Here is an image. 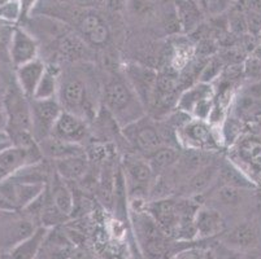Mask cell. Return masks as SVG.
Wrapping results in <instances>:
<instances>
[{
	"label": "cell",
	"mask_w": 261,
	"mask_h": 259,
	"mask_svg": "<svg viewBox=\"0 0 261 259\" xmlns=\"http://www.w3.org/2000/svg\"><path fill=\"white\" fill-rule=\"evenodd\" d=\"M247 94L250 95V96H252L253 99H256L260 101L261 100V79L253 82L252 84L250 85V89H248Z\"/></svg>",
	"instance_id": "38"
},
{
	"label": "cell",
	"mask_w": 261,
	"mask_h": 259,
	"mask_svg": "<svg viewBox=\"0 0 261 259\" xmlns=\"http://www.w3.org/2000/svg\"><path fill=\"white\" fill-rule=\"evenodd\" d=\"M104 106L121 128L147 116V110L132 85L123 78H109L101 92Z\"/></svg>",
	"instance_id": "1"
},
{
	"label": "cell",
	"mask_w": 261,
	"mask_h": 259,
	"mask_svg": "<svg viewBox=\"0 0 261 259\" xmlns=\"http://www.w3.org/2000/svg\"><path fill=\"white\" fill-rule=\"evenodd\" d=\"M237 160L255 174L261 175V139L257 136H242L236 142Z\"/></svg>",
	"instance_id": "19"
},
{
	"label": "cell",
	"mask_w": 261,
	"mask_h": 259,
	"mask_svg": "<svg viewBox=\"0 0 261 259\" xmlns=\"http://www.w3.org/2000/svg\"><path fill=\"white\" fill-rule=\"evenodd\" d=\"M21 12H22V6L20 0H9L7 3L0 4V18L4 20H17Z\"/></svg>",
	"instance_id": "35"
},
{
	"label": "cell",
	"mask_w": 261,
	"mask_h": 259,
	"mask_svg": "<svg viewBox=\"0 0 261 259\" xmlns=\"http://www.w3.org/2000/svg\"><path fill=\"white\" fill-rule=\"evenodd\" d=\"M203 259H215V256H213L212 251L207 250V251H205V254H204V258Z\"/></svg>",
	"instance_id": "45"
},
{
	"label": "cell",
	"mask_w": 261,
	"mask_h": 259,
	"mask_svg": "<svg viewBox=\"0 0 261 259\" xmlns=\"http://www.w3.org/2000/svg\"><path fill=\"white\" fill-rule=\"evenodd\" d=\"M248 8L253 14L261 17V0H248Z\"/></svg>",
	"instance_id": "40"
},
{
	"label": "cell",
	"mask_w": 261,
	"mask_h": 259,
	"mask_svg": "<svg viewBox=\"0 0 261 259\" xmlns=\"http://www.w3.org/2000/svg\"><path fill=\"white\" fill-rule=\"evenodd\" d=\"M217 179L221 182V185H231L244 191H252L257 188L252 178L231 160L220 161V171H218Z\"/></svg>",
	"instance_id": "20"
},
{
	"label": "cell",
	"mask_w": 261,
	"mask_h": 259,
	"mask_svg": "<svg viewBox=\"0 0 261 259\" xmlns=\"http://www.w3.org/2000/svg\"><path fill=\"white\" fill-rule=\"evenodd\" d=\"M257 103L258 100L253 99V97L250 96L248 94L242 96L241 99L238 100V104H237L239 117H241V116H244V114L255 113V110L257 109Z\"/></svg>",
	"instance_id": "36"
},
{
	"label": "cell",
	"mask_w": 261,
	"mask_h": 259,
	"mask_svg": "<svg viewBox=\"0 0 261 259\" xmlns=\"http://www.w3.org/2000/svg\"><path fill=\"white\" fill-rule=\"evenodd\" d=\"M0 210H8V211H17L13 205L9 203L8 199L3 196V194L0 193Z\"/></svg>",
	"instance_id": "41"
},
{
	"label": "cell",
	"mask_w": 261,
	"mask_h": 259,
	"mask_svg": "<svg viewBox=\"0 0 261 259\" xmlns=\"http://www.w3.org/2000/svg\"><path fill=\"white\" fill-rule=\"evenodd\" d=\"M195 228L198 237H213L224 231L225 224L220 211L200 206L195 215Z\"/></svg>",
	"instance_id": "23"
},
{
	"label": "cell",
	"mask_w": 261,
	"mask_h": 259,
	"mask_svg": "<svg viewBox=\"0 0 261 259\" xmlns=\"http://www.w3.org/2000/svg\"><path fill=\"white\" fill-rule=\"evenodd\" d=\"M51 136H56L59 139L66 140V141L85 146V141L90 136V130L86 120L63 109L58 121L55 123Z\"/></svg>",
	"instance_id": "9"
},
{
	"label": "cell",
	"mask_w": 261,
	"mask_h": 259,
	"mask_svg": "<svg viewBox=\"0 0 261 259\" xmlns=\"http://www.w3.org/2000/svg\"><path fill=\"white\" fill-rule=\"evenodd\" d=\"M177 139L186 149L212 152L220 148V136L216 134L215 125L208 121L191 120L177 131Z\"/></svg>",
	"instance_id": "5"
},
{
	"label": "cell",
	"mask_w": 261,
	"mask_h": 259,
	"mask_svg": "<svg viewBox=\"0 0 261 259\" xmlns=\"http://www.w3.org/2000/svg\"><path fill=\"white\" fill-rule=\"evenodd\" d=\"M104 2L106 0H77V3L82 7H98Z\"/></svg>",
	"instance_id": "42"
},
{
	"label": "cell",
	"mask_w": 261,
	"mask_h": 259,
	"mask_svg": "<svg viewBox=\"0 0 261 259\" xmlns=\"http://www.w3.org/2000/svg\"><path fill=\"white\" fill-rule=\"evenodd\" d=\"M224 60L221 57L217 56H211L208 57L207 63L203 65V69H201L200 74H199V80L198 82L203 83H212L215 82L216 79L221 77L222 71H224Z\"/></svg>",
	"instance_id": "32"
},
{
	"label": "cell",
	"mask_w": 261,
	"mask_h": 259,
	"mask_svg": "<svg viewBox=\"0 0 261 259\" xmlns=\"http://www.w3.org/2000/svg\"><path fill=\"white\" fill-rule=\"evenodd\" d=\"M220 171V161L218 162H210L203 167L198 168L194 174L190 175L185 184L186 197H196L204 193L211 187L213 182L218 178Z\"/></svg>",
	"instance_id": "17"
},
{
	"label": "cell",
	"mask_w": 261,
	"mask_h": 259,
	"mask_svg": "<svg viewBox=\"0 0 261 259\" xmlns=\"http://www.w3.org/2000/svg\"><path fill=\"white\" fill-rule=\"evenodd\" d=\"M135 231L147 254L158 259L165 249V232L146 210L134 211Z\"/></svg>",
	"instance_id": "8"
},
{
	"label": "cell",
	"mask_w": 261,
	"mask_h": 259,
	"mask_svg": "<svg viewBox=\"0 0 261 259\" xmlns=\"http://www.w3.org/2000/svg\"><path fill=\"white\" fill-rule=\"evenodd\" d=\"M58 100L64 110L86 120L90 108L89 84L80 75H68L60 79Z\"/></svg>",
	"instance_id": "4"
},
{
	"label": "cell",
	"mask_w": 261,
	"mask_h": 259,
	"mask_svg": "<svg viewBox=\"0 0 261 259\" xmlns=\"http://www.w3.org/2000/svg\"><path fill=\"white\" fill-rule=\"evenodd\" d=\"M6 110L8 114L9 132L30 130L32 131V114L29 99L20 91H11L6 97Z\"/></svg>",
	"instance_id": "11"
},
{
	"label": "cell",
	"mask_w": 261,
	"mask_h": 259,
	"mask_svg": "<svg viewBox=\"0 0 261 259\" xmlns=\"http://www.w3.org/2000/svg\"><path fill=\"white\" fill-rule=\"evenodd\" d=\"M215 199L224 206H238L243 203L244 189L231 187V185H220L215 192Z\"/></svg>",
	"instance_id": "30"
},
{
	"label": "cell",
	"mask_w": 261,
	"mask_h": 259,
	"mask_svg": "<svg viewBox=\"0 0 261 259\" xmlns=\"http://www.w3.org/2000/svg\"><path fill=\"white\" fill-rule=\"evenodd\" d=\"M258 33H260V35H261V26H260V30H258Z\"/></svg>",
	"instance_id": "46"
},
{
	"label": "cell",
	"mask_w": 261,
	"mask_h": 259,
	"mask_svg": "<svg viewBox=\"0 0 261 259\" xmlns=\"http://www.w3.org/2000/svg\"><path fill=\"white\" fill-rule=\"evenodd\" d=\"M205 251L207 250H203V249L199 248L185 249V250L182 251H178V253L174 254L170 259H203Z\"/></svg>",
	"instance_id": "37"
},
{
	"label": "cell",
	"mask_w": 261,
	"mask_h": 259,
	"mask_svg": "<svg viewBox=\"0 0 261 259\" xmlns=\"http://www.w3.org/2000/svg\"><path fill=\"white\" fill-rule=\"evenodd\" d=\"M59 85H60V73L54 65H47L43 77L40 79L38 89L33 99H58Z\"/></svg>",
	"instance_id": "28"
},
{
	"label": "cell",
	"mask_w": 261,
	"mask_h": 259,
	"mask_svg": "<svg viewBox=\"0 0 261 259\" xmlns=\"http://www.w3.org/2000/svg\"><path fill=\"white\" fill-rule=\"evenodd\" d=\"M47 188H48V187H47ZM68 219H69V217H66L65 214L61 213V211L55 206V204L52 203L51 196H49L48 203H47L43 213L40 215L39 225H42V227L44 228H48V229H52V228H58L60 227V225H63Z\"/></svg>",
	"instance_id": "29"
},
{
	"label": "cell",
	"mask_w": 261,
	"mask_h": 259,
	"mask_svg": "<svg viewBox=\"0 0 261 259\" xmlns=\"http://www.w3.org/2000/svg\"><path fill=\"white\" fill-rule=\"evenodd\" d=\"M55 171L66 182H80L90 171V160L86 153L68 157L63 160L52 161Z\"/></svg>",
	"instance_id": "21"
},
{
	"label": "cell",
	"mask_w": 261,
	"mask_h": 259,
	"mask_svg": "<svg viewBox=\"0 0 261 259\" xmlns=\"http://www.w3.org/2000/svg\"><path fill=\"white\" fill-rule=\"evenodd\" d=\"M9 57L16 68L38 59V44L34 38L22 28H15L9 43Z\"/></svg>",
	"instance_id": "12"
},
{
	"label": "cell",
	"mask_w": 261,
	"mask_h": 259,
	"mask_svg": "<svg viewBox=\"0 0 261 259\" xmlns=\"http://www.w3.org/2000/svg\"><path fill=\"white\" fill-rule=\"evenodd\" d=\"M42 161V160H40ZM39 162L26 151L17 146H9L0 151V180L15 174L16 171L30 163Z\"/></svg>",
	"instance_id": "14"
},
{
	"label": "cell",
	"mask_w": 261,
	"mask_h": 259,
	"mask_svg": "<svg viewBox=\"0 0 261 259\" xmlns=\"http://www.w3.org/2000/svg\"><path fill=\"white\" fill-rule=\"evenodd\" d=\"M215 96L216 92L212 83L196 82L195 84L190 85L181 92L177 101V109L187 114H191L192 109L195 108L196 104Z\"/></svg>",
	"instance_id": "25"
},
{
	"label": "cell",
	"mask_w": 261,
	"mask_h": 259,
	"mask_svg": "<svg viewBox=\"0 0 261 259\" xmlns=\"http://www.w3.org/2000/svg\"><path fill=\"white\" fill-rule=\"evenodd\" d=\"M32 132L38 142L51 136L54 126L63 111L58 99H29Z\"/></svg>",
	"instance_id": "6"
},
{
	"label": "cell",
	"mask_w": 261,
	"mask_h": 259,
	"mask_svg": "<svg viewBox=\"0 0 261 259\" xmlns=\"http://www.w3.org/2000/svg\"><path fill=\"white\" fill-rule=\"evenodd\" d=\"M179 158H181V151L172 146H167L153 152L151 156L147 157V161L152 168L155 177L158 178L172 170L178 163Z\"/></svg>",
	"instance_id": "26"
},
{
	"label": "cell",
	"mask_w": 261,
	"mask_h": 259,
	"mask_svg": "<svg viewBox=\"0 0 261 259\" xmlns=\"http://www.w3.org/2000/svg\"><path fill=\"white\" fill-rule=\"evenodd\" d=\"M48 231V228H44L42 225L37 227V229L29 237H26L8 251L7 254L8 259H37L40 251L43 250Z\"/></svg>",
	"instance_id": "18"
},
{
	"label": "cell",
	"mask_w": 261,
	"mask_h": 259,
	"mask_svg": "<svg viewBox=\"0 0 261 259\" xmlns=\"http://www.w3.org/2000/svg\"><path fill=\"white\" fill-rule=\"evenodd\" d=\"M39 148L44 158L51 161L63 160L68 157L86 153V147L77 142L66 141L56 136H48L39 141Z\"/></svg>",
	"instance_id": "16"
},
{
	"label": "cell",
	"mask_w": 261,
	"mask_h": 259,
	"mask_svg": "<svg viewBox=\"0 0 261 259\" xmlns=\"http://www.w3.org/2000/svg\"><path fill=\"white\" fill-rule=\"evenodd\" d=\"M211 251H212L215 259H243V254L241 250L231 248L224 241L217 244Z\"/></svg>",
	"instance_id": "34"
},
{
	"label": "cell",
	"mask_w": 261,
	"mask_h": 259,
	"mask_svg": "<svg viewBox=\"0 0 261 259\" xmlns=\"http://www.w3.org/2000/svg\"><path fill=\"white\" fill-rule=\"evenodd\" d=\"M121 131L137 153L146 158L158 149L168 146L163 128L159 127L158 123L147 116L121 128Z\"/></svg>",
	"instance_id": "3"
},
{
	"label": "cell",
	"mask_w": 261,
	"mask_h": 259,
	"mask_svg": "<svg viewBox=\"0 0 261 259\" xmlns=\"http://www.w3.org/2000/svg\"><path fill=\"white\" fill-rule=\"evenodd\" d=\"M225 244L238 250H247L257 245V234L248 223H242L234 227L224 239Z\"/></svg>",
	"instance_id": "27"
},
{
	"label": "cell",
	"mask_w": 261,
	"mask_h": 259,
	"mask_svg": "<svg viewBox=\"0 0 261 259\" xmlns=\"http://www.w3.org/2000/svg\"><path fill=\"white\" fill-rule=\"evenodd\" d=\"M47 65L39 57L35 60L26 63L16 68V78H17L18 89L28 99H33L38 89L40 79L43 77Z\"/></svg>",
	"instance_id": "13"
},
{
	"label": "cell",
	"mask_w": 261,
	"mask_h": 259,
	"mask_svg": "<svg viewBox=\"0 0 261 259\" xmlns=\"http://www.w3.org/2000/svg\"><path fill=\"white\" fill-rule=\"evenodd\" d=\"M8 127V114L6 106L0 105V131H4Z\"/></svg>",
	"instance_id": "39"
},
{
	"label": "cell",
	"mask_w": 261,
	"mask_h": 259,
	"mask_svg": "<svg viewBox=\"0 0 261 259\" xmlns=\"http://www.w3.org/2000/svg\"><path fill=\"white\" fill-rule=\"evenodd\" d=\"M243 74L248 79H255V82L261 79V60L258 57L253 54L247 57L243 63Z\"/></svg>",
	"instance_id": "33"
},
{
	"label": "cell",
	"mask_w": 261,
	"mask_h": 259,
	"mask_svg": "<svg viewBox=\"0 0 261 259\" xmlns=\"http://www.w3.org/2000/svg\"><path fill=\"white\" fill-rule=\"evenodd\" d=\"M20 2L21 6H22V11H28L33 6V3H34V0H20Z\"/></svg>",
	"instance_id": "43"
},
{
	"label": "cell",
	"mask_w": 261,
	"mask_h": 259,
	"mask_svg": "<svg viewBox=\"0 0 261 259\" xmlns=\"http://www.w3.org/2000/svg\"><path fill=\"white\" fill-rule=\"evenodd\" d=\"M49 191V196H51L52 203L55 206L59 209L63 214H65L66 217L72 218L73 211H74V193H73V188L70 187V183L66 182L65 179L60 177V175L55 171L54 177H52L51 182L47 184Z\"/></svg>",
	"instance_id": "15"
},
{
	"label": "cell",
	"mask_w": 261,
	"mask_h": 259,
	"mask_svg": "<svg viewBox=\"0 0 261 259\" xmlns=\"http://www.w3.org/2000/svg\"><path fill=\"white\" fill-rule=\"evenodd\" d=\"M80 32L92 46L101 47L107 44L111 33L107 23L96 13H87L80 21Z\"/></svg>",
	"instance_id": "22"
},
{
	"label": "cell",
	"mask_w": 261,
	"mask_h": 259,
	"mask_svg": "<svg viewBox=\"0 0 261 259\" xmlns=\"http://www.w3.org/2000/svg\"><path fill=\"white\" fill-rule=\"evenodd\" d=\"M122 172L126 184L130 203L147 204L156 177L146 157L138 153H129L123 157Z\"/></svg>",
	"instance_id": "2"
},
{
	"label": "cell",
	"mask_w": 261,
	"mask_h": 259,
	"mask_svg": "<svg viewBox=\"0 0 261 259\" xmlns=\"http://www.w3.org/2000/svg\"><path fill=\"white\" fill-rule=\"evenodd\" d=\"M252 54H253V56L258 57V59H260V60H261V44L256 46V48L252 51Z\"/></svg>",
	"instance_id": "44"
},
{
	"label": "cell",
	"mask_w": 261,
	"mask_h": 259,
	"mask_svg": "<svg viewBox=\"0 0 261 259\" xmlns=\"http://www.w3.org/2000/svg\"><path fill=\"white\" fill-rule=\"evenodd\" d=\"M144 210L155 219L159 227L165 232V235L177 234L179 225V213H178L177 198L164 197L148 201Z\"/></svg>",
	"instance_id": "10"
},
{
	"label": "cell",
	"mask_w": 261,
	"mask_h": 259,
	"mask_svg": "<svg viewBox=\"0 0 261 259\" xmlns=\"http://www.w3.org/2000/svg\"><path fill=\"white\" fill-rule=\"evenodd\" d=\"M60 52L68 60H78L82 59L86 52V44L80 38L73 35H64L60 43Z\"/></svg>",
	"instance_id": "31"
},
{
	"label": "cell",
	"mask_w": 261,
	"mask_h": 259,
	"mask_svg": "<svg viewBox=\"0 0 261 259\" xmlns=\"http://www.w3.org/2000/svg\"><path fill=\"white\" fill-rule=\"evenodd\" d=\"M116 187H117V174L111 162L106 161L101 171L99 172L98 187H96V197L107 209L115 206Z\"/></svg>",
	"instance_id": "24"
},
{
	"label": "cell",
	"mask_w": 261,
	"mask_h": 259,
	"mask_svg": "<svg viewBox=\"0 0 261 259\" xmlns=\"http://www.w3.org/2000/svg\"><path fill=\"white\" fill-rule=\"evenodd\" d=\"M123 77L139 97L146 110H149L155 96L159 73L141 64L129 63L123 68Z\"/></svg>",
	"instance_id": "7"
}]
</instances>
